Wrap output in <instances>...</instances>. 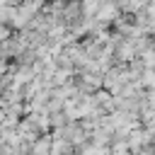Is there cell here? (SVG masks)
<instances>
[{"label":"cell","mask_w":155,"mask_h":155,"mask_svg":"<svg viewBox=\"0 0 155 155\" xmlns=\"http://www.w3.org/2000/svg\"><path fill=\"white\" fill-rule=\"evenodd\" d=\"M51 155H73V143L63 136H53V145H51Z\"/></svg>","instance_id":"cell-1"},{"label":"cell","mask_w":155,"mask_h":155,"mask_svg":"<svg viewBox=\"0 0 155 155\" xmlns=\"http://www.w3.org/2000/svg\"><path fill=\"white\" fill-rule=\"evenodd\" d=\"M51 145H53V138H36L34 145H31V155H51Z\"/></svg>","instance_id":"cell-2"},{"label":"cell","mask_w":155,"mask_h":155,"mask_svg":"<svg viewBox=\"0 0 155 155\" xmlns=\"http://www.w3.org/2000/svg\"><path fill=\"white\" fill-rule=\"evenodd\" d=\"M80 155H111V150H109L107 145L90 143V145H82V148H80Z\"/></svg>","instance_id":"cell-3"},{"label":"cell","mask_w":155,"mask_h":155,"mask_svg":"<svg viewBox=\"0 0 155 155\" xmlns=\"http://www.w3.org/2000/svg\"><path fill=\"white\" fill-rule=\"evenodd\" d=\"M140 85L145 90H155V68H145L140 75Z\"/></svg>","instance_id":"cell-4"}]
</instances>
